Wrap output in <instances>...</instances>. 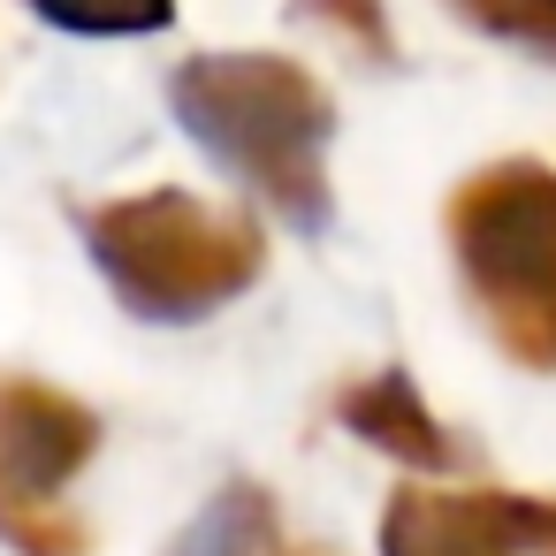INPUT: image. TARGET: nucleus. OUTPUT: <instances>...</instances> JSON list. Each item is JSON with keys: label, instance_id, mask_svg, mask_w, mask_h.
Masks as SVG:
<instances>
[{"label": "nucleus", "instance_id": "20e7f679", "mask_svg": "<svg viewBox=\"0 0 556 556\" xmlns=\"http://www.w3.org/2000/svg\"><path fill=\"white\" fill-rule=\"evenodd\" d=\"M100 419L47 381H0V533L24 556H85V526L54 495L92 465Z\"/></svg>", "mask_w": 556, "mask_h": 556}, {"label": "nucleus", "instance_id": "9d476101", "mask_svg": "<svg viewBox=\"0 0 556 556\" xmlns=\"http://www.w3.org/2000/svg\"><path fill=\"white\" fill-rule=\"evenodd\" d=\"M290 16L313 24V31H336L366 62H396V31L381 16V0H290Z\"/></svg>", "mask_w": 556, "mask_h": 556}, {"label": "nucleus", "instance_id": "f03ea898", "mask_svg": "<svg viewBox=\"0 0 556 556\" xmlns=\"http://www.w3.org/2000/svg\"><path fill=\"white\" fill-rule=\"evenodd\" d=\"M450 260L495 351L526 374H556V168H472L450 191Z\"/></svg>", "mask_w": 556, "mask_h": 556}, {"label": "nucleus", "instance_id": "f257e3e1", "mask_svg": "<svg viewBox=\"0 0 556 556\" xmlns=\"http://www.w3.org/2000/svg\"><path fill=\"white\" fill-rule=\"evenodd\" d=\"M168 108L282 222L328 229L336 199H328L320 153H328L336 108L313 70H298L290 54H191L168 77Z\"/></svg>", "mask_w": 556, "mask_h": 556}, {"label": "nucleus", "instance_id": "423d86ee", "mask_svg": "<svg viewBox=\"0 0 556 556\" xmlns=\"http://www.w3.org/2000/svg\"><path fill=\"white\" fill-rule=\"evenodd\" d=\"M336 419L374 442L381 457L412 465V472H450L457 465V442L442 434V419L427 412V396L412 389V374H374V381H351L336 396Z\"/></svg>", "mask_w": 556, "mask_h": 556}, {"label": "nucleus", "instance_id": "9b49d317", "mask_svg": "<svg viewBox=\"0 0 556 556\" xmlns=\"http://www.w3.org/2000/svg\"><path fill=\"white\" fill-rule=\"evenodd\" d=\"M526 556H556V503L526 495Z\"/></svg>", "mask_w": 556, "mask_h": 556}, {"label": "nucleus", "instance_id": "6e6552de", "mask_svg": "<svg viewBox=\"0 0 556 556\" xmlns=\"http://www.w3.org/2000/svg\"><path fill=\"white\" fill-rule=\"evenodd\" d=\"M24 9L77 39H138V31L176 24V0H24Z\"/></svg>", "mask_w": 556, "mask_h": 556}, {"label": "nucleus", "instance_id": "7ed1b4c3", "mask_svg": "<svg viewBox=\"0 0 556 556\" xmlns=\"http://www.w3.org/2000/svg\"><path fill=\"white\" fill-rule=\"evenodd\" d=\"M85 244L100 275L115 282L123 313L184 328L244 298L267 267V237L252 214L206 206L191 191H138L85 214Z\"/></svg>", "mask_w": 556, "mask_h": 556}, {"label": "nucleus", "instance_id": "39448f33", "mask_svg": "<svg viewBox=\"0 0 556 556\" xmlns=\"http://www.w3.org/2000/svg\"><path fill=\"white\" fill-rule=\"evenodd\" d=\"M381 556H526V495L404 480L381 510Z\"/></svg>", "mask_w": 556, "mask_h": 556}, {"label": "nucleus", "instance_id": "1a4fd4ad", "mask_svg": "<svg viewBox=\"0 0 556 556\" xmlns=\"http://www.w3.org/2000/svg\"><path fill=\"white\" fill-rule=\"evenodd\" d=\"M450 9H457L472 31L510 39V47H526V54L556 62V0H450Z\"/></svg>", "mask_w": 556, "mask_h": 556}, {"label": "nucleus", "instance_id": "0eeeda50", "mask_svg": "<svg viewBox=\"0 0 556 556\" xmlns=\"http://www.w3.org/2000/svg\"><path fill=\"white\" fill-rule=\"evenodd\" d=\"M176 556H282V533H275V503H267V488H252V480L222 488V495L184 526Z\"/></svg>", "mask_w": 556, "mask_h": 556}]
</instances>
